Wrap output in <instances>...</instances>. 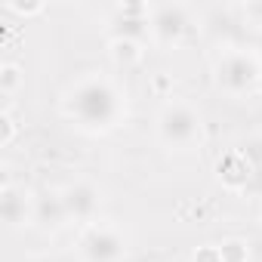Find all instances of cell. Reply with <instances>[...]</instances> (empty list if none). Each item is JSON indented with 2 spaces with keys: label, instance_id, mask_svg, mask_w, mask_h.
Masks as SVG:
<instances>
[{
  "label": "cell",
  "instance_id": "3957f363",
  "mask_svg": "<svg viewBox=\"0 0 262 262\" xmlns=\"http://www.w3.org/2000/svg\"><path fill=\"white\" fill-rule=\"evenodd\" d=\"M259 77H262V68L250 53L231 50L216 62V83L231 96L250 93L253 86H259Z\"/></svg>",
  "mask_w": 262,
  "mask_h": 262
},
{
  "label": "cell",
  "instance_id": "9c48e42d",
  "mask_svg": "<svg viewBox=\"0 0 262 262\" xmlns=\"http://www.w3.org/2000/svg\"><path fill=\"white\" fill-rule=\"evenodd\" d=\"M34 219H37L40 225H47V228H59V225L68 219V213H65V204H62V194L40 198V201L34 204Z\"/></svg>",
  "mask_w": 262,
  "mask_h": 262
},
{
  "label": "cell",
  "instance_id": "ba28073f",
  "mask_svg": "<svg viewBox=\"0 0 262 262\" xmlns=\"http://www.w3.org/2000/svg\"><path fill=\"white\" fill-rule=\"evenodd\" d=\"M250 176H253V164L244 158V151L228 155L225 161H219V179H222L228 188H247Z\"/></svg>",
  "mask_w": 262,
  "mask_h": 262
},
{
  "label": "cell",
  "instance_id": "8fae6325",
  "mask_svg": "<svg viewBox=\"0 0 262 262\" xmlns=\"http://www.w3.org/2000/svg\"><path fill=\"white\" fill-rule=\"evenodd\" d=\"M19 86H22V71H19V65H13V62L0 65V93H4V96H13Z\"/></svg>",
  "mask_w": 262,
  "mask_h": 262
},
{
  "label": "cell",
  "instance_id": "30bf717a",
  "mask_svg": "<svg viewBox=\"0 0 262 262\" xmlns=\"http://www.w3.org/2000/svg\"><path fill=\"white\" fill-rule=\"evenodd\" d=\"M108 56L114 59V65L133 68V65L142 59V43H139V40H129V37H111V43H108Z\"/></svg>",
  "mask_w": 262,
  "mask_h": 262
},
{
  "label": "cell",
  "instance_id": "52a82bcc",
  "mask_svg": "<svg viewBox=\"0 0 262 262\" xmlns=\"http://www.w3.org/2000/svg\"><path fill=\"white\" fill-rule=\"evenodd\" d=\"M28 213H31L28 210V194L7 182L4 191H0V216H4V222L10 228H16V225H22L28 219Z\"/></svg>",
  "mask_w": 262,
  "mask_h": 262
},
{
  "label": "cell",
  "instance_id": "8992f818",
  "mask_svg": "<svg viewBox=\"0 0 262 262\" xmlns=\"http://www.w3.org/2000/svg\"><path fill=\"white\" fill-rule=\"evenodd\" d=\"M62 204H65V213L68 219H77V222H90L99 210V191L90 185V182H71L65 191H62Z\"/></svg>",
  "mask_w": 262,
  "mask_h": 262
},
{
  "label": "cell",
  "instance_id": "4fadbf2b",
  "mask_svg": "<svg viewBox=\"0 0 262 262\" xmlns=\"http://www.w3.org/2000/svg\"><path fill=\"white\" fill-rule=\"evenodd\" d=\"M0 126H4V136H0V145H4V148H10V145H13V139H16V120H13V114H10V111H4V114H0Z\"/></svg>",
  "mask_w": 262,
  "mask_h": 262
},
{
  "label": "cell",
  "instance_id": "9a60e30c",
  "mask_svg": "<svg viewBox=\"0 0 262 262\" xmlns=\"http://www.w3.org/2000/svg\"><path fill=\"white\" fill-rule=\"evenodd\" d=\"M194 262H222L219 247H204V250H198V253H194Z\"/></svg>",
  "mask_w": 262,
  "mask_h": 262
},
{
  "label": "cell",
  "instance_id": "5b68a950",
  "mask_svg": "<svg viewBox=\"0 0 262 262\" xmlns=\"http://www.w3.org/2000/svg\"><path fill=\"white\" fill-rule=\"evenodd\" d=\"M185 28H188V19H185L182 7H170V4L151 7V13H148V31L155 34V40L176 43V40H182Z\"/></svg>",
  "mask_w": 262,
  "mask_h": 262
},
{
  "label": "cell",
  "instance_id": "7c38bea8",
  "mask_svg": "<svg viewBox=\"0 0 262 262\" xmlns=\"http://www.w3.org/2000/svg\"><path fill=\"white\" fill-rule=\"evenodd\" d=\"M219 256H222V262H247V244L244 241H237V237H231V241H225L222 247H219Z\"/></svg>",
  "mask_w": 262,
  "mask_h": 262
},
{
  "label": "cell",
  "instance_id": "277c9868",
  "mask_svg": "<svg viewBox=\"0 0 262 262\" xmlns=\"http://www.w3.org/2000/svg\"><path fill=\"white\" fill-rule=\"evenodd\" d=\"M80 259L83 262H120L123 237L108 225H90L80 237Z\"/></svg>",
  "mask_w": 262,
  "mask_h": 262
},
{
  "label": "cell",
  "instance_id": "5bb4252c",
  "mask_svg": "<svg viewBox=\"0 0 262 262\" xmlns=\"http://www.w3.org/2000/svg\"><path fill=\"white\" fill-rule=\"evenodd\" d=\"M13 13H19V16H37V13H43L47 7L43 4H7Z\"/></svg>",
  "mask_w": 262,
  "mask_h": 262
},
{
  "label": "cell",
  "instance_id": "7a4b0ae2",
  "mask_svg": "<svg viewBox=\"0 0 262 262\" xmlns=\"http://www.w3.org/2000/svg\"><path fill=\"white\" fill-rule=\"evenodd\" d=\"M158 136L173 151H191L201 142V117L185 102H170L158 114Z\"/></svg>",
  "mask_w": 262,
  "mask_h": 262
},
{
  "label": "cell",
  "instance_id": "2e32d148",
  "mask_svg": "<svg viewBox=\"0 0 262 262\" xmlns=\"http://www.w3.org/2000/svg\"><path fill=\"white\" fill-rule=\"evenodd\" d=\"M259 90H262V77H259Z\"/></svg>",
  "mask_w": 262,
  "mask_h": 262
},
{
  "label": "cell",
  "instance_id": "6da1fadb",
  "mask_svg": "<svg viewBox=\"0 0 262 262\" xmlns=\"http://www.w3.org/2000/svg\"><path fill=\"white\" fill-rule=\"evenodd\" d=\"M65 108L83 126H90V129H108L120 117L123 105H120V96H117L114 83H108L105 77H86V80L74 83V90L68 93Z\"/></svg>",
  "mask_w": 262,
  "mask_h": 262
}]
</instances>
